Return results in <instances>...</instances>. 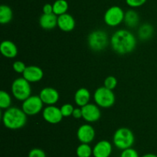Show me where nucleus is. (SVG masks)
<instances>
[{
    "instance_id": "obj_25",
    "label": "nucleus",
    "mask_w": 157,
    "mask_h": 157,
    "mask_svg": "<svg viewBox=\"0 0 157 157\" xmlns=\"http://www.w3.org/2000/svg\"><path fill=\"white\" fill-rule=\"evenodd\" d=\"M117 86V79L115 76L113 75H109L104 80V87L107 88L110 90H113Z\"/></svg>"
},
{
    "instance_id": "obj_18",
    "label": "nucleus",
    "mask_w": 157,
    "mask_h": 157,
    "mask_svg": "<svg viewBox=\"0 0 157 157\" xmlns=\"http://www.w3.org/2000/svg\"><path fill=\"white\" fill-rule=\"evenodd\" d=\"M75 102L78 106L83 107L88 104L90 99V91L86 88H80L75 93Z\"/></svg>"
},
{
    "instance_id": "obj_26",
    "label": "nucleus",
    "mask_w": 157,
    "mask_h": 157,
    "mask_svg": "<svg viewBox=\"0 0 157 157\" xmlns=\"http://www.w3.org/2000/svg\"><path fill=\"white\" fill-rule=\"evenodd\" d=\"M60 109H61V113H62L63 116L69 117L71 116V115H72L75 108H74L72 104H70V103H65V104L62 105Z\"/></svg>"
},
{
    "instance_id": "obj_28",
    "label": "nucleus",
    "mask_w": 157,
    "mask_h": 157,
    "mask_svg": "<svg viewBox=\"0 0 157 157\" xmlns=\"http://www.w3.org/2000/svg\"><path fill=\"white\" fill-rule=\"evenodd\" d=\"M28 157H46V154L43 149L34 148L29 151Z\"/></svg>"
},
{
    "instance_id": "obj_21",
    "label": "nucleus",
    "mask_w": 157,
    "mask_h": 157,
    "mask_svg": "<svg viewBox=\"0 0 157 157\" xmlns=\"http://www.w3.org/2000/svg\"><path fill=\"white\" fill-rule=\"evenodd\" d=\"M154 33V29H153V26L148 23H145L143 24L142 26L140 27L139 30H138V35L140 39L144 40H148L150 38H152Z\"/></svg>"
},
{
    "instance_id": "obj_7",
    "label": "nucleus",
    "mask_w": 157,
    "mask_h": 157,
    "mask_svg": "<svg viewBox=\"0 0 157 157\" xmlns=\"http://www.w3.org/2000/svg\"><path fill=\"white\" fill-rule=\"evenodd\" d=\"M125 12L120 6H113L105 12L104 20L106 25L110 27H116L124 21Z\"/></svg>"
},
{
    "instance_id": "obj_19",
    "label": "nucleus",
    "mask_w": 157,
    "mask_h": 157,
    "mask_svg": "<svg viewBox=\"0 0 157 157\" xmlns=\"http://www.w3.org/2000/svg\"><path fill=\"white\" fill-rule=\"evenodd\" d=\"M139 15L136 11L133 9L127 11L125 12V16H124V22L126 26L129 28H134L139 23Z\"/></svg>"
},
{
    "instance_id": "obj_1",
    "label": "nucleus",
    "mask_w": 157,
    "mask_h": 157,
    "mask_svg": "<svg viewBox=\"0 0 157 157\" xmlns=\"http://www.w3.org/2000/svg\"><path fill=\"white\" fill-rule=\"evenodd\" d=\"M112 49L119 55H127L135 49L136 38L130 31L119 29L112 35L110 38Z\"/></svg>"
},
{
    "instance_id": "obj_23",
    "label": "nucleus",
    "mask_w": 157,
    "mask_h": 157,
    "mask_svg": "<svg viewBox=\"0 0 157 157\" xmlns=\"http://www.w3.org/2000/svg\"><path fill=\"white\" fill-rule=\"evenodd\" d=\"M76 154L78 157H90L93 155V149L87 143H81L77 147Z\"/></svg>"
},
{
    "instance_id": "obj_31",
    "label": "nucleus",
    "mask_w": 157,
    "mask_h": 157,
    "mask_svg": "<svg viewBox=\"0 0 157 157\" xmlns=\"http://www.w3.org/2000/svg\"><path fill=\"white\" fill-rule=\"evenodd\" d=\"M43 14H52L53 13V5L50 3H46L42 8Z\"/></svg>"
},
{
    "instance_id": "obj_8",
    "label": "nucleus",
    "mask_w": 157,
    "mask_h": 157,
    "mask_svg": "<svg viewBox=\"0 0 157 157\" xmlns=\"http://www.w3.org/2000/svg\"><path fill=\"white\" fill-rule=\"evenodd\" d=\"M43 104L39 95H31L22 102L21 109L27 115H35L42 110Z\"/></svg>"
},
{
    "instance_id": "obj_15",
    "label": "nucleus",
    "mask_w": 157,
    "mask_h": 157,
    "mask_svg": "<svg viewBox=\"0 0 157 157\" xmlns=\"http://www.w3.org/2000/svg\"><path fill=\"white\" fill-rule=\"evenodd\" d=\"M75 19L71 14L65 13L58 16V27L65 32H71L75 29Z\"/></svg>"
},
{
    "instance_id": "obj_17",
    "label": "nucleus",
    "mask_w": 157,
    "mask_h": 157,
    "mask_svg": "<svg viewBox=\"0 0 157 157\" xmlns=\"http://www.w3.org/2000/svg\"><path fill=\"white\" fill-rule=\"evenodd\" d=\"M39 25L44 30H52L58 26V16L55 14H42L39 18Z\"/></svg>"
},
{
    "instance_id": "obj_13",
    "label": "nucleus",
    "mask_w": 157,
    "mask_h": 157,
    "mask_svg": "<svg viewBox=\"0 0 157 157\" xmlns=\"http://www.w3.org/2000/svg\"><path fill=\"white\" fill-rule=\"evenodd\" d=\"M23 78L29 83H38L41 81L44 76L42 69L37 66H29L22 73Z\"/></svg>"
},
{
    "instance_id": "obj_5",
    "label": "nucleus",
    "mask_w": 157,
    "mask_h": 157,
    "mask_svg": "<svg viewBox=\"0 0 157 157\" xmlns=\"http://www.w3.org/2000/svg\"><path fill=\"white\" fill-rule=\"evenodd\" d=\"M94 100L99 107L107 109L114 105L116 97L113 90L101 86L95 90L94 93Z\"/></svg>"
},
{
    "instance_id": "obj_10",
    "label": "nucleus",
    "mask_w": 157,
    "mask_h": 157,
    "mask_svg": "<svg viewBox=\"0 0 157 157\" xmlns=\"http://www.w3.org/2000/svg\"><path fill=\"white\" fill-rule=\"evenodd\" d=\"M82 118L88 123H95L98 121L101 116V112L97 104L90 103L81 107Z\"/></svg>"
},
{
    "instance_id": "obj_27",
    "label": "nucleus",
    "mask_w": 157,
    "mask_h": 157,
    "mask_svg": "<svg viewBox=\"0 0 157 157\" xmlns=\"http://www.w3.org/2000/svg\"><path fill=\"white\" fill-rule=\"evenodd\" d=\"M120 157H140L137 151L133 148H128L122 150Z\"/></svg>"
},
{
    "instance_id": "obj_6",
    "label": "nucleus",
    "mask_w": 157,
    "mask_h": 157,
    "mask_svg": "<svg viewBox=\"0 0 157 157\" xmlns=\"http://www.w3.org/2000/svg\"><path fill=\"white\" fill-rule=\"evenodd\" d=\"M108 42L107 33L103 30L93 31L87 37V44L89 48L94 52H101L105 49Z\"/></svg>"
},
{
    "instance_id": "obj_30",
    "label": "nucleus",
    "mask_w": 157,
    "mask_h": 157,
    "mask_svg": "<svg viewBox=\"0 0 157 157\" xmlns=\"http://www.w3.org/2000/svg\"><path fill=\"white\" fill-rule=\"evenodd\" d=\"M147 0H126V3L131 8H138L144 5Z\"/></svg>"
},
{
    "instance_id": "obj_33",
    "label": "nucleus",
    "mask_w": 157,
    "mask_h": 157,
    "mask_svg": "<svg viewBox=\"0 0 157 157\" xmlns=\"http://www.w3.org/2000/svg\"><path fill=\"white\" fill-rule=\"evenodd\" d=\"M142 157H157V155L156 154H153V153H147L145 155H143Z\"/></svg>"
},
{
    "instance_id": "obj_9",
    "label": "nucleus",
    "mask_w": 157,
    "mask_h": 157,
    "mask_svg": "<svg viewBox=\"0 0 157 157\" xmlns=\"http://www.w3.org/2000/svg\"><path fill=\"white\" fill-rule=\"evenodd\" d=\"M42 116L43 119L50 124H58L61 123L64 117L61 113V109L55 105L48 106L44 108L42 111Z\"/></svg>"
},
{
    "instance_id": "obj_14",
    "label": "nucleus",
    "mask_w": 157,
    "mask_h": 157,
    "mask_svg": "<svg viewBox=\"0 0 157 157\" xmlns=\"http://www.w3.org/2000/svg\"><path fill=\"white\" fill-rule=\"evenodd\" d=\"M113 147L108 140H101L93 148L94 157H110Z\"/></svg>"
},
{
    "instance_id": "obj_2",
    "label": "nucleus",
    "mask_w": 157,
    "mask_h": 157,
    "mask_svg": "<svg viewBox=\"0 0 157 157\" xmlns=\"http://www.w3.org/2000/svg\"><path fill=\"white\" fill-rule=\"evenodd\" d=\"M2 119L5 127L12 130H17L25 126L27 123V115L22 109L10 107L5 111Z\"/></svg>"
},
{
    "instance_id": "obj_22",
    "label": "nucleus",
    "mask_w": 157,
    "mask_h": 157,
    "mask_svg": "<svg viewBox=\"0 0 157 157\" xmlns=\"http://www.w3.org/2000/svg\"><path fill=\"white\" fill-rule=\"evenodd\" d=\"M68 10V3L66 0H56L53 3V13L57 16L67 13Z\"/></svg>"
},
{
    "instance_id": "obj_24",
    "label": "nucleus",
    "mask_w": 157,
    "mask_h": 157,
    "mask_svg": "<svg viewBox=\"0 0 157 157\" xmlns=\"http://www.w3.org/2000/svg\"><path fill=\"white\" fill-rule=\"evenodd\" d=\"M12 98L7 92L2 90L0 92V108L2 109H7L11 107Z\"/></svg>"
},
{
    "instance_id": "obj_3",
    "label": "nucleus",
    "mask_w": 157,
    "mask_h": 157,
    "mask_svg": "<svg viewBox=\"0 0 157 157\" xmlns=\"http://www.w3.org/2000/svg\"><path fill=\"white\" fill-rule=\"evenodd\" d=\"M134 142V134L129 128H119L115 131L113 135V144L117 149H121V150L131 148Z\"/></svg>"
},
{
    "instance_id": "obj_32",
    "label": "nucleus",
    "mask_w": 157,
    "mask_h": 157,
    "mask_svg": "<svg viewBox=\"0 0 157 157\" xmlns=\"http://www.w3.org/2000/svg\"><path fill=\"white\" fill-rule=\"evenodd\" d=\"M72 116L75 119L82 118V109H81V108H75Z\"/></svg>"
},
{
    "instance_id": "obj_29",
    "label": "nucleus",
    "mask_w": 157,
    "mask_h": 157,
    "mask_svg": "<svg viewBox=\"0 0 157 157\" xmlns=\"http://www.w3.org/2000/svg\"><path fill=\"white\" fill-rule=\"evenodd\" d=\"M26 67L27 66H25V62H23L22 61H15V62L13 63V66H12V68H13L14 71L17 73H21L22 74L24 72V71L25 70Z\"/></svg>"
},
{
    "instance_id": "obj_20",
    "label": "nucleus",
    "mask_w": 157,
    "mask_h": 157,
    "mask_svg": "<svg viewBox=\"0 0 157 157\" xmlns=\"http://www.w3.org/2000/svg\"><path fill=\"white\" fill-rule=\"evenodd\" d=\"M13 18L12 9L7 5L0 6V23L6 25L10 22Z\"/></svg>"
},
{
    "instance_id": "obj_12",
    "label": "nucleus",
    "mask_w": 157,
    "mask_h": 157,
    "mask_svg": "<svg viewBox=\"0 0 157 157\" xmlns=\"http://www.w3.org/2000/svg\"><path fill=\"white\" fill-rule=\"evenodd\" d=\"M39 96L43 103L47 106H53L59 100V92L52 87H45L41 90Z\"/></svg>"
},
{
    "instance_id": "obj_16",
    "label": "nucleus",
    "mask_w": 157,
    "mask_h": 157,
    "mask_svg": "<svg viewBox=\"0 0 157 157\" xmlns=\"http://www.w3.org/2000/svg\"><path fill=\"white\" fill-rule=\"evenodd\" d=\"M0 52L6 58H13L18 55V48L13 42L4 40L0 44Z\"/></svg>"
},
{
    "instance_id": "obj_4",
    "label": "nucleus",
    "mask_w": 157,
    "mask_h": 157,
    "mask_svg": "<svg viewBox=\"0 0 157 157\" xmlns=\"http://www.w3.org/2000/svg\"><path fill=\"white\" fill-rule=\"evenodd\" d=\"M11 90L12 95L19 101H25L26 99L32 95V87L30 83L23 77L15 78L12 82Z\"/></svg>"
},
{
    "instance_id": "obj_11",
    "label": "nucleus",
    "mask_w": 157,
    "mask_h": 157,
    "mask_svg": "<svg viewBox=\"0 0 157 157\" xmlns=\"http://www.w3.org/2000/svg\"><path fill=\"white\" fill-rule=\"evenodd\" d=\"M77 137L81 143L89 144L95 138L94 129L90 124L81 125L77 131Z\"/></svg>"
}]
</instances>
